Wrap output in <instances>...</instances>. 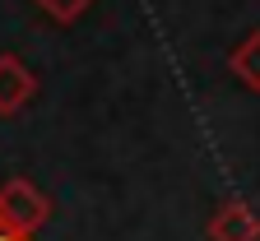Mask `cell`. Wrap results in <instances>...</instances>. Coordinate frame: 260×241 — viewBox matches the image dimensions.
<instances>
[{"mask_svg": "<svg viewBox=\"0 0 260 241\" xmlns=\"http://www.w3.org/2000/svg\"><path fill=\"white\" fill-rule=\"evenodd\" d=\"M51 195L38 190L28 177H14L0 186V236H38L51 223Z\"/></svg>", "mask_w": 260, "mask_h": 241, "instance_id": "1", "label": "cell"}, {"mask_svg": "<svg viewBox=\"0 0 260 241\" xmlns=\"http://www.w3.org/2000/svg\"><path fill=\"white\" fill-rule=\"evenodd\" d=\"M209 241H260V214L246 199H223L205 223Z\"/></svg>", "mask_w": 260, "mask_h": 241, "instance_id": "2", "label": "cell"}, {"mask_svg": "<svg viewBox=\"0 0 260 241\" xmlns=\"http://www.w3.org/2000/svg\"><path fill=\"white\" fill-rule=\"evenodd\" d=\"M32 97H38V75L14 51H5L0 56V116H19Z\"/></svg>", "mask_w": 260, "mask_h": 241, "instance_id": "3", "label": "cell"}, {"mask_svg": "<svg viewBox=\"0 0 260 241\" xmlns=\"http://www.w3.org/2000/svg\"><path fill=\"white\" fill-rule=\"evenodd\" d=\"M228 75H233L242 88L260 93V28H251L246 38L228 51Z\"/></svg>", "mask_w": 260, "mask_h": 241, "instance_id": "4", "label": "cell"}, {"mask_svg": "<svg viewBox=\"0 0 260 241\" xmlns=\"http://www.w3.org/2000/svg\"><path fill=\"white\" fill-rule=\"evenodd\" d=\"M32 5H38V10H42V14L51 19V23H60V28H65V23L84 19L93 0H32Z\"/></svg>", "mask_w": 260, "mask_h": 241, "instance_id": "5", "label": "cell"}, {"mask_svg": "<svg viewBox=\"0 0 260 241\" xmlns=\"http://www.w3.org/2000/svg\"><path fill=\"white\" fill-rule=\"evenodd\" d=\"M0 241H32V236H0Z\"/></svg>", "mask_w": 260, "mask_h": 241, "instance_id": "6", "label": "cell"}]
</instances>
